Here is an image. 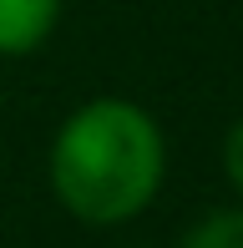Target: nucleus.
I'll return each instance as SVG.
<instances>
[{"label": "nucleus", "instance_id": "f257e3e1", "mask_svg": "<svg viewBox=\"0 0 243 248\" xmlns=\"http://www.w3.org/2000/svg\"><path fill=\"white\" fill-rule=\"evenodd\" d=\"M162 137L132 101H91L61 127L51 152V183L86 223H122L157 193Z\"/></svg>", "mask_w": 243, "mask_h": 248}, {"label": "nucleus", "instance_id": "f03ea898", "mask_svg": "<svg viewBox=\"0 0 243 248\" xmlns=\"http://www.w3.org/2000/svg\"><path fill=\"white\" fill-rule=\"evenodd\" d=\"M56 20V0H0V51H30Z\"/></svg>", "mask_w": 243, "mask_h": 248}, {"label": "nucleus", "instance_id": "7ed1b4c3", "mask_svg": "<svg viewBox=\"0 0 243 248\" xmlns=\"http://www.w3.org/2000/svg\"><path fill=\"white\" fill-rule=\"evenodd\" d=\"M187 248H243V213H218L187 238Z\"/></svg>", "mask_w": 243, "mask_h": 248}, {"label": "nucleus", "instance_id": "20e7f679", "mask_svg": "<svg viewBox=\"0 0 243 248\" xmlns=\"http://www.w3.org/2000/svg\"><path fill=\"white\" fill-rule=\"evenodd\" d=\"M223 162H228V177L243 187V122L228 132V152H223Z\"/></svg>", "mask_w": 243, "mask_h": 248}]
</instances>
